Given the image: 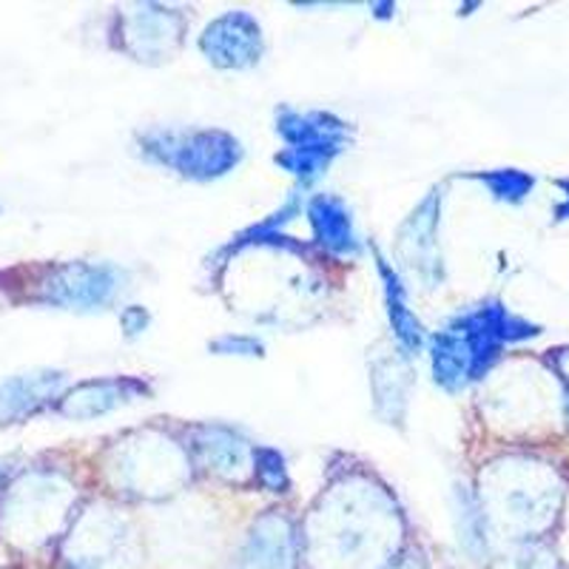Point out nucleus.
Segmentation results:
<instances>
[{
    "label": "nucleus",
    "mask_w": 569,
    "mask_h": 569,
    "mask_svg": "<svg viewBox=\"0 0 569 569\" xmlns=\"http://www.w3.org/2000/svg\"><path fill=\"white\" fill-rule=\"evenodd\" d=\"M117 291L114 268L94 266H63L54 268L43 282V302L66 305V308H94L109 302Z\"/></svg>",
    "instance_id": "4"
},
{
    "label": "nucleus",
    "mask_w": 569,
    "mask_h": 569,
    "mask_svg": "<svg viewBox=\"0 0 569 569\" xmlns=\"http://www.w3.org/2000/svg\"><path fill=\"white\" fill-rule=\"evenodd\" d=\"M134 390H142L137 382H89L80 385L78 390H71L69 396L63 399L60 410L71 419H91V416H100L106 410L117 408V405H123Z\"/></svg>",
    "instance_id": "7"
},
{
    "label": "nucleus",
    "mask_w": 569,
    "mask_h": 569,
    "mask_svg": "<svg viewBox=\"0 0 569 569\" xmlns=\"http://www.w3.org/2000/svg\"><path fill=\"white\" fill-rule=\"evenodd\" d=\"M563 373H567L569 379V356H563ZM567 410H569V396H567Z\"/></svg>",
    "instance_id": "15"
},
{
    "label": "nucleus",
    "mask_w": 569,
    "mask_h": 569,
    "mask_svg": "<svg viewBox=\"0 0 569 569\" xmlns=\"http://www.w3.org/2000/svg\"><path fill=\"white\" fill-rule=\"evenodd\" d=\"M262 38H259V23L251 14L231 12L206 29L202 34V52L217 66H251L259 60Z\"/></svg>",
    "instance_id": "5"
},
{
    "label": "nucleus",
    "mask_w": 569,
    "mask_h": 569,
    "mask_svg": "<svg viewBox=\"0 0 569 569\" xmlns=\"http://www.w3.org/2000/svg\"><path fill=\"white\" fill-rule=\"evenodd\" d=\"M213 350H220V353H228V350H240V353H246V356H253V353H259V342H253V339H233V337H226V339H220V342H213Z\"/></svg>",
    "instance_id": "13"
},
{
    "label": "nucleus",
    "mask_w": 569,
    "mask_h": 569,
    "mask_svg": "<svg viewBox=\"0 0 569 569\" xmlns=\"http://www.w3.org/2000/svg\"><path fill=\"white\" fill-rule=\"evenodd\" d=\"M382 268V277L388 282V305H390V319H393V328H396V337L405 348L410 350H419L421 348V325L413 313L408 311V305H405V291H401L399 279L388 271L385 262H379Z\"/></svg>",
    "instance_id": "10"
},
{
    "label": "nucleus",
    "mask_w": 569,
    "mask_h": 569,
    "mask_svg": "<svg viewBox=\"0 0 569 569\" xmlns=\"http://www.w3.org/2000/svg\"><path fill=\"white\" fill-rule=\"evenodd\" d=\"M541 330L525 319L512 317L498 302L481 305L479 311L467 313L453 328L441 330L433 339V373L436 382L447 390H459L479 379L498 350L507 342H525Z\"/></svg>",
    "instance_id": "1"
},
{
    "label": "nucleus",
    "mask_w": 569,
    "mask_h": 569,
    "mask_svg": "<svg viewBox=\"0 0 569 569\" xmlns=\"http://www.w3.org/2000/svg\"><path fill=\"white\" fill-rule=\"evenodd\" d=\"M311 222L317 231V240L322 242L328 251L337 253H353L356 251V237L353 226H350V213L333 197H317L311 202Z\"/></svg>",
    "instance_id": "8"
},
{
    "label": "nucleus",
    "mask_w": 569,
    "mask_h": 569,
    "mask_svg": "<svg viewBox=\"0 0 569 569\" xmlns=\"http://www.w3.org/2000/svg\"><path fill=\"white\" fill-rule=\"evenodd\" d=\"M279 134L291 142V149L277 157L279 166L299 177H317L325 171L333 157L342 151V142L348 129L342 120L330 114H297V111H282L279 114Z\"/></svg>",
    "instance_id": "3"
},
{
    "label": "nucleus",
    "mask_w": 569,
    "mask_h": 569,
    "mask_svg": "<svg viewBox=\"0 0 569 569\" xmlns=\"http://www.w3.org/2000/svg\"><path fill=\"white\" fill-rule=\"evenodd\" d=\"M558 186H561V188H567V200H563V206H558L556 217H558V220H567V217H569V180L558 182Z\"/></svg>",
    "instance_id": "14"
},
{
    "label": "nucleus",
    "mask_w": 569,
    "mask_h": 569,
    "mask_svg": "<svg viewBox=\"0 0 569 569\" xmlns=\"http://www.w3.org/2000/svg\"><path fill=\"white\" fill-rule=\"evenodd\" d=\"M60 388V373L18 376L0 385V421L29 416Z\"/></svg>",
    "instance_id": "6"
},
{
    "label": "nucleus",
    "mask_w": 569,
    "mask_h": 569,
    "mask_svg": "<svg viewBox=\"0 0 569 569\" xmlns=\"http://www.w3.org/2000/svg\"><path fill=\"white\" fill-rule=\"evenodd\" d=\"M237 569H293L291 532L279 525L259 527Z\"/></svg>",
    "instance_id": "9"
},
{
    "label": "nucleus",
    "mask_w": 569,
    "mask_h": 569,
    "mask_svg": "<svg viewBox=\"0 0 569 569\" xmlns=\"http://www.w3.org/2000/svg\"><path fill=\"white\" fill-rule=\"evenodd\" d=\"M257 476L259 481L271 490H282L288 485V476H284L282 456L273 453V450H259L257 453Z\"/></svg>",
    "instance_id": "12"
},
{
    "label": "nucleus",
    "mask_w": 569,
    "mask_h": 569,
    "mask_svg": "<svg viewBox=\"0 0 569 569\" xmlns=\"http://www.w3.org/2000/svg\"><path fill=\"white\" fill-rule=\"evenodd\" d=\"M481 182L490 188L498 200H507V202L527 200V194H530L532 186H536V180H532L527 171H516V169H501V171H490V174H481Z\"/></svg>",
    "instance_id": "11"
},
{
    "label": "nucleus",
    "mask_w": 569,
    "mask_h": 569,
    "mask_svg": "<svg viewBox=\"0 0 569 569\" xmlns=\"http://www.w3.org/2000/svg\"><path fill=\"white\" fill-rule=\"evenodd\" d=\"M140 146L151 160L171 166L194 180H211V177L226 174L240 160V142L222 131H194V134L154 131V134L142 137Z\"/></svg>",
    "instance_id": "2"
}]
</instances>
